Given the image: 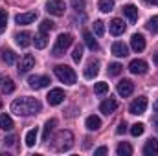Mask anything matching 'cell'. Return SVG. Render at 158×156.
I'll use <instances>...</instances> for the list:
<instances>
[{"label": "cell", "instance_id": "8", "mask_svg": "<svg viewBox=\"0 0 158 156\" xmlns=\"http://www.w3.org/2000/svg\"><path fill=\"white\" fill-rule=\"evenodd\" d=\"M28 83H30L31 88L40 90V88H46L50 84V77L48 76H31V77L28 79Z\"/></svg>", "mask_w": 158, "mask_h": 156}, {"label": "cell", "instance_id": "16", "mask_svg": "<svg viewBox=\"0 0 158 156\" xmlns=\"http://www.w3.org/2000/svg\"><path fill=\"white\" fill-rule=\"evenodd\" d=\"M109 30H110L112 35H121V33L125 31V24H123V20H119V18H112L110 24H109Z\"/></svg>", "mask_w": 158, "mask_h": 156}, {"label": "cell", "instance_id": "11", "mask_svg": "<svg viewBox=\"0 0 158 156\" xmlns=\"http://www.w3.org/2000/svg\"><path fill=\"white\" fill-rule=\"evenodd\" d=\"M129 70H131L134 76H142V74H145V72H147V63H145V61H142V59H134V61H131Z\"/></svg>", "mask_w": 158, "mask_h": 156}, {"label": "cell", "instance_id": "29", "mask_svg": "<svg viewBox=\"0 0 158 156\" xmlns=\"http://www.w3.org/2000/svg\"><path fill=\"white\" fill-rule=\"evenodd\" d=\"M98 7H99V11H103V13H109V11L114 9V0H99V2H98Z\"/></svg>", "mask_w": 158, "mask_h": 156}, {"label": "cell", "instance_id": "41", "mask_svg": "<svg viewBox=\"0 0 158 156\" xmlns=\"http://www.w3.org/2000/svg\"><path fill=\"white\" fill-rule=\"evenodd\" d=\"M125 130H127V123H125V121H119L118 129H116V134H123Z\"/></svg>", "mask_w": 158, "mask_h": 156}, {"label": "cell", "instance_id": "1", "mask_svg": "<svg viewBox=\"0 0 158 156\" xmlns=\"http://www.w3.org/2000/svg\"><path fill=\"white\" fill-rule=\"evenodd\" d=\"M11 112H15L17 116H35L40 112V101L33 97H19L11 103Z\"/></svg>", "mask_w": 158, "mask_h": 156}, {"label": "cell", "instance_id": "6", "mask_svg": "<svg viewBox=\"0 0 158 156\" xmlns=\"http://www.w3.org/2000/svg\"><path fill=\"white\" fill-rule=\"evenodd\" d=\"M64 2L63 0H50L48 4H46V11L50 13V15H53V17H61V15H64Z\"/></svg>", "mask_w": 158, "mask_h": 156}, {"label": "cell", "instance_id": "20", "mask_svg": "<svg viewBox=\"0 0 158 156\" xmlns=\"http://www.w3.org/2000/svg\"><path fill=\"white\" fill-rule=\"evenodd\" d=\"M123 15H125L131 22H134V20L138 18V9H136V6H132V4L123 6Z\"/></svg>", "mask_w": 158, "mask_h": 156}, {"label": "cell", "instance_id": "21", "mask_svg": "<svg viewBox=\"0 0 158 156\" xmlns=\"http://www.w3.org/2000/svg\"><path fill=\"white\" fill-rule=\"evenodd\" d=\"M2 61L6 63V64H13L15 61H17V53L13 51V50H9V48H2Z\"/></svg>", "mask_w": 158, "mask_h": 156}, {"label": "cell", "instance_id": "13", "mask_svg": "<svg viewBox=\"0 0 158 156\" xmlns=\"http://www.w3.org/2000/svg\"><path fill=\"white\" fill-rule=\"evenodd\" d=\"M116 109H118V101L116 99H105L101 105H99V110L103 112V114H112V112H116Z\"/></svg>", "mask_w": 158, "mask_h": 156}, {"label": "cell", "instance_id": "3", "mask_svg": "<svg viewBox=\"0 0 158 156\" xmlns=\"http://www.w3.org/2000/svg\"><path fill=\"white\" fill-rule=\"evenodd\" d=\"M72 42H74V37L70 35V33H61L57 40H55V46H53V50H52V55H55V57H59V55H63L70 46H72Z\"/></svg>", "mask_w": 158, "mask_h": 156}, {"label": "cell", "instance_id": "22", "mask_svg": "<svg viewBox=\"0 0 158 156\" xmlns=\"http://www.w3.org/2000/svg\"><path fill=\"white\" fill-rule=\"evenodd\" d=\"M83 39H85V42H86V46H88V48H90L92 51H98V50H99V44L96 42V39H94V35H92L90 31H86V30H85V31H83Z\"/></svg>", "mask_w": 158, "mask_h": 156}, {"label": "cell", "instance_id": "5", "mask_svg": "<svg viewBox=\"0 0 158 156\" xmlns=\"http://www.w3.org/2000/svg\"><path fill=\"white\" fill-rule=\"evenodd\" d=\"M147 110V97L145 96H140V97H136L132 103H131V107H129V112L131 114H143Z\"/></svg>", "mask_w": 158, "mask_h": 156}, {"label": "cell", "instance_id": "24", "mask_svg": "<svg viewBox=\"0 0 158 156\" xmlns=\"http://www.w3.org/2000/svg\"><path fill=\"white\" fill-rule=\"evenodd\" d=\"M85 123H86V129H88V130H98V129L101 127V119L98 116H88Z\"/></svg>", "mask_w": 158, "mask_h": 156}, {"label": "cell", "instance_id": "25", "mask_svg": "<svg viewBox=\"0 0 158 156\" xmlns=\"http://www.w3.org/2000/svg\"><path fill=\"white\" fill-rule=\"evenodd\" d=\"M116 153H118V156H131L132 154V145L127 142H121L116 149Z\"/></svg>", "mask_w": 158, "mask_h": 156}, {"label": "cell", "instance_id": "36", "mask_svg": "<svg viewBox=\"0 0 158 156\" xmlns=\"http://www.w3.org/2000/svg\"><path fill=\"white\" fill-rule=\"evenodd\" d=\"M6 26H7V13L4 9H0V33L6 31Z\"/></svg>", "mask_w": 158, "mask_h": 156}, {"label": "cell", "instance_id": "40", "mask_svg": "<svg viewBox=\"0 0 158 156\" xmlns=\"http://www.w3.org/2000/svg\"><path fill=\"white\" fill-rule=\"evenodd\" d=\"M15 142H17V138H15V136H7V138H4V145H7V147L15 145Z\"/></svg>", "mask_w": 158, "mask_h": 156}, {"label": "cell", "instance_id": "33", "mask_svg": "<svg viewBox=\"0 0 158 156\" xmlns=\"http://www.w3.org/2000/svg\"><path fill=\"white\" fill-rule=\"evenodd\" d=\"M143 130H145L143 123H134V125L131 127V134H132V136H142V134H143Z\"/></svg>", "mask_w": 158, "mask_h": 156}, {"label": "cell", "instance_id": "26", "mask_svg": "<svg viewBox=\"0 0 158 156\" xmlns=\"http://www.w3.org/2000/svg\"><path fill=\"white\" fill-rule=\"evenodd\" d=\"M33 42H35V48H37V50L46 48V44H48V33H42V31H40L39 35H35Z\"/></svg>", "mask_w": 158, "mask_h": 156}, {"label": "cell", "instance_id": "35", "mask_svg": "<svg viewBox=\"0 0 158 156\" xmlns=\"http://www.w3.org/2000/svg\"><path fill=\"white\" fill-rule=\"evenodd\" d=\"M121 70H123V66H121L119 63H112V64H109V74H110V76H119Z\"/></svg>", "mask_w": 158, "mask_h": 156}, {"label": "cell", "instance_id": "42", "mask_svg": "<svg viewBox=\"0 0 158 156\" xmlns=\"http://www.w3.org/2000/svg\"><path fill=\"white\" fill-rule=\"evenodd\" d=\"M107 153H109V149H107V147H99V149H96V151H94V154H96V156L107 154Z\"/></svg>", "mask_w": 158, "mask_h": 156}, {"label": "cell", "instance_id": "38", "mask_svg": "<svg viewBox=\"0 0 158 156\" xmlns=\"http://www.w3.org/2000/svg\"><path fill=\"white\" fill-rule=\"evenodd\" d=\"M81 57H83V48H81V46H76V48H74V53H72V59H74L76 63H79Z\"/></svg>", "mask_w": 158, "mask_h": 156}, {"label": "cell", "instance_id": "43", "mask_svg": "<svg viewBox=\"0 0 158 156\" xmlns=\"http://www.w3.org/2000/svg\"><path fill=\"white\" fill-rule=\"evenodd\" d=\"M147 4H153V6H158V0H145Z\"/></svg>", "mask_w": 158, "mask_h": 156}, {"label": "cell", "instance_id": "14", "mask_svg": "<svg viewBox=\"0 0 158 156\" xmlns=\"http://www.w3.org/2000/svg\"><path fill=\"white\" fill-rule=\"evenodd\" d=\"M35 18H37V13H35V11H30V13H19V15L15 17V22H17V24H31Z\"/></svg>", "mask_w": 158, "mask_h": 156}, {"label": "cell", "instance_id": "19", "mask_svg": "<svg viewBox=\"0 0 158 156\" xmlns=\"http://www.w3.org/2000/svg\"><path fill=\"white\" fill-rule=\"evenodd\" d=\"M15 40H17V44H19L20 48H28V46L31 44V35H30L28 31H22V33H17V35H15Z\"/></svg>", "mask_w": 158, "mask_h": 156}, {"label": "cell", "instance_id": "37", "mask_svg": "<svg viewBox=\"0 0 158 156\" xmlns=\"http://www.w3.org/2000/svg\"><path fill=\"white\" fill-rule=\"evenodd\" d=\"M94 33H96L98 37H101V35L105 33V26H103L101 20H96V22H94Z\"/></svg>", "mask_w": 158, "mask_h": 156}, {"label": "cell", "instance_id": "44", "mask_svg": "<svg viewBox=\"0 0 158 156\" xmlns=\"http://www.w3.org/2000/svg\"><path fill=\"white\" fill-rule=\"evenodd\" d=\"M153 110H155V112H158V101H155V103H153Z\"/></svg>", "mask_w": 158, "mask_h": 156}, {"label": "cell", "instance_id": "45", "mask_svg": "<svg viewBox=\"0 0 158 156\" xmlns=\"http://www.w3.org/2000/svg\"><path fill=\"white\" fill-rule=\"evenodd\" d=\"M155 129H156V130H158V117H156V119H155Z\"/></svg>", "mask_w": 158, "mask_h": 156}, {"label": "cell", "instance_id": "28", "mask_svg": "<svg viewBox=\"0 0 158 156\" xmlns=\"http://www.w3.org/2000/svg\"><path fill=\"white\" fill-rule=\"evenodd\" d=\"M37 134H39V129H37V127L31 129V130H28V134H26V145H28V147H33V145H35Z\"/></svg>", "mask_w": 158, "mask_h": 156}, {"label": "cell", "instance_id": "10", "mask_svg": "<svg viewBox=\"0 0 158 156\" xmlns=\"http://www.w3.org/2000/svg\"><path fill=\"white\" fill-rule=\"evenodd\" d=\"M35 66V59H33V55H24L22 59H20V63H19V74H26V72H30L31 68Z\"/></svg>", "mask_w": 158, "mask_h": 156}, {"label": "cell", "instance_id": "30", "mask_svg": "<svg viewBox=\"0 0 158 156\" xmlns=\"http://www.w3.org/2000/svg\"><path fill=\"white\" fill-rule=\"evenodd\" d=\"M55 125H57V121H55V119H48V121H46V125H44V132H42V140H44V142L50 138V132L53 130V127H55Z\"/></svg>", "mask_w": 158, "mask_h": 156}, {"label": "cell", "instance_id": "9", "mask_svg": "<svg viewBox=\"0 0 158 156\" xmlns=\"http://www.w3.org/2000/svg\"><path fill=\"white\" fill-rule=\"evenodd\" d=\"M118 94L121 97H129L132 92H134V84H132V81H129V79H123V81H119L118 83Z\"/></svg>", "mask_w": 158, "mask_h": 156}, {"label": "cell", "instance_id": "2", "mask_svg": "<svg viewBox=\"0 0 158 156\" xmlns=\"http://www.w3.org/2000/svg\"><path fill=\"white\" fill-rule=\"evenodd\" d=\"M72 145H74V134H72L70 130H61V132L57 134V138H55V151L64 153V151H68Z\"/></svg>", "mask_w": 158, "mask_h": 156}, {"label": "cell", "instance_id": "34", "mask_svg": "<svg viewBox=\"0 0 158 156\" xmlns=\"http://www.w3.org/2000/svg\"><path fill=\"white\" fill-rule=\"evenodd\" d=\"M147 30L151 33H158V17H153L147 20Z\"/></svg>", "mask_w": 158, "mask_h": 156}, {"label": "cell", "instance_id": "4", "mask_svg": "<svg viewBox=\"0 0 158 156\" xmlns=\"http://www.w3.org/2000/svg\"><path fill=\"white\" fill-rule=\"evenodd\" d=\"M53 72H55V76H57L59 81H63L66 84H74L76 83V72L70 66H66V64H57L53 68Z\"/></svg>", "mask_w": 158, "mask_h": 156}, {"label": "cell", "instance_id": "31", "mask_svg": "<svg viewBox=\"0 0 158 156\" xmlns=\"http://www.w3.org/2000/svg\"><path fill=\"white\" fill-rule=\"evenodd\" d=\"M94 92L98 94V96H103V94H107L109 92V83H96V86H94Z\"/></svg>", "mask_w": 158, "mask_h": 156}, {"label": "cell", "instance_id": "23", "mask_svg": "<svg viewBox=\"0 0 158 156\" xmlns=\"http://www.w3.org/2000/svg\"><path fill=\"white\" fill-rule=\"evenodd\" d=\"M112 53H114L116 57H125V55H129V48H127V44H123V42H114V44H112Z\"/></svg>", "mask_w": 158, "mask_h": 156}, {"label": "cell", "instance_id": "32", "mask_svg": "<svg viewBox=\"0 0 158 156\" xmlns=\"http://www.w3.org/2000/svg\"><path fill=\"white\" fill-rule=\"evenodd\" d=\"M53 26H55V24H53L52 20H48V18H44V20L40 22L39 30L42 31V33H48V31H52V30H53Z\"/></svg>", "mask_w": 158, "mask_h": 156}, {"label": "cell", "instance_id": "27", "mask_svg": "<svg viewBox=\"0 0 158 156\" xmlns=\"http://www.w3.org/2000/svg\"><path fill=\"white\" fill-rule=\"evenodd\" d=\"M15 127V123H13V119L7 116V114H0V129H4V130H11Z\"/></svg>", "mask_w": 158, "mask_h": 156}, {"label": "cell", "instance_id": "7", "mask_svg": "<svg viewBox=\"0 0 158 156\" xmlns=\"http://www.w3.org/2000/svg\"><path fill=\"white\" fill-rule=\"evenodd\" d=\"M46 99H48V103H50L52 107L61 105V103L64 101V92H63L61 88H53V90H50V94L46 96Z\"/></svg>", "mask_w": 158, "mask_h": 156}, {"label": "cell", "instance_id": "18", "mask_svg": "<svg viewBox=\"0 0 158 156\" xmlns=\"http://www.w3.org/2000/svg\"><path fill=\"white\" fill-rule=\"evenodd\" d=\"M15 90V83L9 77H0V94H11Z\"/></svg>", "mask_w": 158, "mask_h": 156}, {"label": "cell", "instance_id": "39", "mask_svg": "<svg viewBox=\"0 0 158 156\" xmlns=\"http://www.w3.org/2000/svg\"><path fill=\"white\" fill-rule=\"evenodd\" d=\"M72 7L76 11H83L85 9V0H72Z\"/></svg>", "mask_w": 158, "mask_h": 156}, {"label": "cell", "instance_id": "15", "mask_svg": "<svg viewBox=\"0 0 158 156\" xmlns=\"http://www.w3.org/2000/svg\"><path fill=\"white\" fill-rule=\"evenodd\" d=\"M143 154L145 156H158V140L151 138V140L143 145Z\"/></svg>", "mask_w": 158, "mask_h": 156}, {"label": "cell", "instance_id": "17", "mask_svg": "<svg viewBox=\"0 0 158 156\" xmlns=\"http://www.w3.org/2000/svg\"><path fill=\"white\" fill-rule=\"evenodd\" d=\"M98 72H99V63H98V61H90V63L86 64V68H85V77L94 79L98 76Z\"/></svg>", "mask_w": 158, "mask_h": 156}, {"label": "cell", "instance_id": "12", "mask_svg": "<svg viewBox=\"0 0 158 156\" xmlns=\"http://www.w3.org/2000/svg\"><path fill=\"white\" fill-rule=\"evenodd\" d=\"M131 48H132L134 51H143V50H145V39H143V35L134 33V35L131 37Z\"/></svg>", "mask_w": 158, "mask_h": 156}]
</instances>
